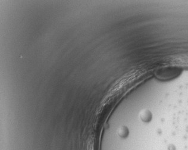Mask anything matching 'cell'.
<instances>
[{"instance_id": "6da1fadb", "label": "cell", "mask_w": 188, "mask_h": 150, "mask_svg": "<svg viewBox=\"0 0 188 150\" xmlns=\"http://www.w3.org/2000/svg\"><path fill=\"white\" fill-rule=\"evenodd\" d=\"M140 118L144 122H148L151 119V113L147 110H142L139 114Z\"/></svg>"}, {"instance_id": "7a4b0ae2", "label": "cell", "mask_w": 188, "mask_h": 150, "mask_svg": "<svg viewBox=\"0 0 188 150\" xmlns=\"http://www.w3.org/2000/svg\"><path fill=\"white\" fill-rule=\"evenodd\" d=\"M117 134L122 138L127 136L129 134V130L125 126H121L117 130Z\"/></svg>"}]
</instances>
